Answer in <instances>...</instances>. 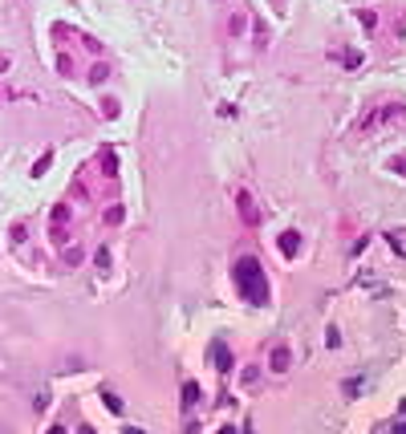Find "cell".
<instances>
[{
    "instance_id": "52a82bcc",
    "label": "cell",
    "mask_w": 406,
    "mask_h": 434,
    "mask_svg": "<svg viewBox=\"0 0 406 434\" xmlns=\"http://www.w3.org/2000/svg\"><path fill=\"white\" fill-rule=\"evenodd\" d=\"M220 434H236V430H232V426H224V430H220Z\"/></svg>"
},
{
    "instance_id": "8992f818",
    "label": "cell",
    "mask_w": 406,
    "mask_h": 434,
    "mask_svg": "<svg viewBox=\"0 0 406 434\" xmlns=\"http://www.w3.org/2000/svg\"><path fill=\"white\" fill-rule=\"evenodd\" d=\"M215 365H220V369H232V353L220 349V353H215Z\"/></svg>"
},
{
    "instance_id": "3957f363",
    "label": "cell",
    "mask_w": 406,
    "mask_h": 434,
    "mask_svg": "<svg viewBox=\"0 0 406 434\" xmlns=\"http://www.w3.org/2000/svg\"><path fill=\"white\" fill-rule=\"evenodd\" d=\"M280 247H285V256H293L297 247H301V235L297 231H285V235H280Z\"/></svg>"
},
{
    "instance_id": "277c9868",
    "label": "cell",
    "mask_w": 406,
    "mask_h": 434,
    "mask_svg": "<svg viewBox=\"0 0 406 434\" xmlns=\"http://www.w3.org/2000/svg\"><path fill=\"white\" fill-rule=\"evenodd\" d=\"M195 402H199V390H195V382H187V386H183V406L191 410Z\"/></svg>"
},
{
    "instance_id": "ba28073f",
    "label": "cell",
    "mask_w": 406,
    "mask_h": 434,
    "mask_svg": "<svg viewBox=\"0 0 406 434\" xmlns=\"http://www.w3.org/2000/svg\"><path fill=\"white\" fill-rule=\"evenodd\" d=\"M81 434H93V430H89V426H81Z\"/></svg>"
},
{
    "instance_id": "7a4b0ae2",
    "label": "cell",
    "mask_w": 406,
    "mask_h": 434,
    "mask_svg": "<svg viewBox=\"0 0 406 434\" xmlns=\"http://www.w3.org/2000/svg\"><path fill=\"white\" fill-rule=\"evenodd\" d=\"M236 203H240V211H244V219H248V223H260V215H256L252 199H248V191H240V195H236Z\"/></svg>"
},
{
    "instance_id": "5b68a950",
    "label": "cell",
    "mask_w": 406,
    "mask_h": 434,
    "mask_svg": "<svg viewBox=\"0 0 406 434\" xmlns=\"http://www.w3.org/2000/svg\"><path fill=\"white\" fill-rule=\"evenodd\" d=\"M272 369H276V374H285V369H289V349H276L272 353Z\"/></svg>"
},
{
    "instance_id": "9c48e42d",
    "label": "cell",
    "mask_w": 406,
    "mask_h": 434,
    "mask_svg": "<svg viewBox=\"0 0 406 434\" xmlns=\"http://www.w3.org/2000/svg\"><path fill=\"white\" fill-rule=\"evenodd\" d=\"M126 434H142V430H126Z\"/></svg>"
},
{
    "instance_id": "6da1fadb",
    "label": "cell",
    "mask_w": 406,
    "mask_h": 434,
    "mask_svg": "<svg viewBox=\"0 0 406 434\" xmlns=\"http://www.w3.org/2000/svg\"><path fill=\"white\" fill-rule=\"evenodd\" d=\"M236 284L248 300H264V272H260V260L256 256H244L236 264Z\"/></svg>"
}]
</instances>
